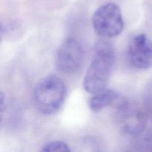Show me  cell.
Here are the masks:
<instances>
[{"label": "cell", "mask_w": 152, "mask_h": 152, "mask_svg": "<svg viewBox=\"0 0 152 152\" xmlns=\"http://www.w3.org/2000/svg\"><path fill=\"white\" fill-rule=\"evenodd\" d=\"M114 62L115 52L112 45L106 41L98 42L83 80L85 90L94 95L106 89Z\"/></svg>", "instance_id": "cell-1"}, {"label": "cell", "mask_w": 152, "mask_h": 152, "mask_svg": "<svg viewBox=\"0 0 152 152\" xmlns=\"http://www.w3.org/2000/svg\"><path fill=\"white\" fill-rule=\"evenodd\" d=\"M66 93V86L60 77L47 76L36 86L34 92V104L40 113L51 115L62 107Z\"/></svg>", "instance_id": "cell-2"}, {"label": "cell", "mask_w": 152, "mask_h": 152, "mask_svg": "<svg viewBox=\"0 0 152 152\" xmlns=\"http://www.w3.org/2000/svg\"><path fill=\"white\" fill-rule=\"evenodd\" d=\"M95 32L104 38L120 35L124 28L121 10L117 4L108 2L96 9L92 17Z\"/></svg>", "instance_id": "cell-3"}, {"label": "cell", "mask_w": 152, "mask_h": 152, "mask_svg": "<svg viewBox=\"0 0 152 152\" xmlns=\"http://www.w3.org/2000/svg\"><path fill=\"white\" fill-rule=\"evenodd\" d=\"M85 60L83 44L77 39H66L58 49L55 59L58 70L66 74H74L81 69Z\"/></svg>", "instance_id": "cell-4"}, {"label": "cell", "mask_w": 152, "mask_h": 152, "mask_svg": "<svg viewBox=\"0 0 152 152\" xmlns=\"http://www.w3.org/2000/svg\"><path fill=\"white\" fill-rule=\"evenodd\" d=\"M129 63L137 69H148L152 66V40L146 34H140L131 40L128 46Z\"/></svg>", "instance_id": "cell-5"}, {"label": "cell", "mask_w": 152, "mask_h": 152, "mask_svg": "<svg viewBox=\"0 0 152 152\" xmlns=\"http://www.w3.org/2000/svg\"><path fill=\"white\" fill-rule=\"evenodd\" d=\"M120 106L121 125L123 131L130 134H140L145 128L146 123L143 114L132 108L130 110L129 104H123Z\"/></svg>", "instance_id": "cell-6"}, {"label": "cell", "mask_w": 152, "mask_h": 152, "mask_svg": "<svg viewBox=\"0 0 152 152\" xmlns=\"http://www.w3.org/2000/svg\"><path fill=\"white\" fill-rule=\"evenodd\" d=\"M118 92L112 89H105L94 94L88 100V106L94 113H98L111 105L118 98Z\"/></svg>", "instance_id": "cell-7"}, {"label": "cell", "mask_w": 152, "mask_h": 152, "mask_svg": "<svg viewBox=\"0 0 152 152\" xmlns=\"http://www.w3.org/2000/svg\"><path fill=\"white\" fill-rule=\"evenodd\" d=\"M40 152H71L69 146L62 141H52L46 144Z\"/></svg>", "instance_id": "cell-8"}]
</instances>
